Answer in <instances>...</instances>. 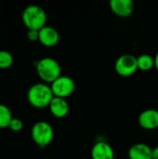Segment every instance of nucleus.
Wrapping results in <instances>:
<instances>
[{
	"mask_svg": "<svg viewBox=\"0 0 158 159\" xmlns=\"http://www.w3.org/2000/svg\"><path fill=\"white\" fill-rule=\"evenodd\" d=\"M54 94L50 86L46 83H35L32 85L27 91V100L29 103L35 108L42 109L49 106Z\"/></svg>",
	"mask_w": 158,
	"mask_h": 159,
	"instance_id": "nucleus-1",
	"label": "nucleus"
},
{
	"mask_svg": "<svg viewBox=\"0 0 158 159\" xmlns=\"http://www.w3.org/2000/svg\"><path fill=\"white\" fill-rule=\"evenodd\" d=\"M35 69L39 78L44 83H52L61 75L60 63L53 58L46 57L35 62Z\"/></svg>",
	"mask_w": 158,
	"mask_h": 159,
	"instance_id": "nucleus-2",
	"label": "nucleus"
},
{
	"mask_svg": "<svg viewBox=\"0 0 158 159\" xmlns=\"http://www.w3.org/2000/svg\"><path fill=\"white\" fill-rule=\"evenodd\" d=\"M21 19L23 24L27 27L28 30L39 31L46 26L47 13L40 6L30 5L23 9Z\"/></svg>",
	"mask_w": 158,
	"mask_h": 159,
	"instance_id": "nucleus-3",
	"label": "nucleus"
},
{
	"mask_svg": "<svg viewBox=\"0 0 158 159\" xmlns=\"http://www.w3.org/2000/svg\"><path fill=\"white\" fill-rule=\"evenodd\" d=\"M31 136L34 143L43 149L52 142L54 138V130L49 123L46 121H38L33 126Z\"/></svg>",
	"mask_w": 158,
	"mask_h": 159,
	"instance_id": "nucleus-4",
	"label": "nucleus"
},
{
	"mask_svg": "<svg viewBox=\"0 0 158 159\" xmlns=\"http://www.w3.org/2000/svg\"><path fill=\"white\" fill-rule=\"evenodd\" d=\"M50 88L52 89L54 97L65 99L74 92L75 89V84L70 76L61 75L50 84Z\"/></svg>",
	"mask_w": 158,
	"mask_h": 159,
	"instance_id": "nucleus-5",
	"label": "nucleus"
},
{
	"mask_svg": "<svg viewBox=\"0 0 158 159\" xmlns=\"http://www.w3.org/2000/svg\"><path fill=\"white\" fill-rule=\"evenodd\" d=\"M115 68L121 76H130L138 70L137 58L131 54H124L117 58Z\"/></svg>",
	"mask_w": 158,
	"mask_h": 159,
	"instance_id": "nucleus-6",
	"label": "nucleus"
},
{
	"mask_svg": "<svg viewBox=\"0 0 158 159\" xmlns=\"http://www.w3.org/2000/svg\"><path fill=\"white\" fill-rule=\"evenodd\" d=\"M139 124L142 129H155L158 128V110L147 109L142 111L139 116Z\"/></svg>",
	"mask_w": 158,
	"mask_h": 159,
	"instance_id": "nucleus-7",
	"label": "nucleus"
},
{
	"mask_svg": "<svg viewBox=\"0 0 158 159\" xmlns=\"http://www.w3.org/2000/svg\"><path fill=\"white\" fill-rule=\"evenodd\" d=\"M60 40V34L58 31L51 26H45L39 30V42L47 48L54 47Z\"/></svg>",
	"mask_w": 158,
	"mask_h": 159,
	"instance_id": "nucleus-8",
	"label": "nucleus"
},
{
	"mask_svg": "<svg viewBox=\"0 0 158 159\" xmlns=\"http://www.w3.org/2000/svg\"><path fill=\"white\" fill-rule=\"evenodd\" d=\"M110 8L115 15L126 18L132 14L134 4L131 0H111Z\"/></svg>",
	"mask_w": 158,
	"mask_h": 159,
	"instance_id": "nucleus-9",
	"label": "nucleus"
},
{
	"mask_svg": "<svg viewBox=\"0 0 158 159\" xmlns=\"http://www.w3.org/2000/svg\"><path fill=\"white\" fill-rule=\"evenodd\" d=\"M92 159H114L115 152L113 147L105 142H98L91 149Z\"/></svg>",
	"mask_w": 158,
	"mask_h": 159,
	"instance_id": "nucleus-10",
	"label": "nucleus"
},
{
	"mask_svg": "<svg viewBox=\"0 0 158 159\" xmlns=\"http://www.w3.org/2000/svg\"><path fill=\"white\" fill-rule=\"evenodd\" d=\"M129 159H153V149L145 143H135L129 150Z\"/></svg>",
	"mask_w": 158,
	"mask_h": 159,
	"instance_id": "nucleus-11",
	"label": "nucleus"
},
{
	"mask_svg": "<svg viewBox=\"0 0 158 159\" xmlns=\"http://www.w3.org/2000/svg\"><path fill=\"white\" fill-rule=\"evenodd\" d=\"M50 113L58 118L64 117L69 113V104L63 98L54 97L49 104Z\"/></svg>",
	"mask_w": 158,
	"mask_h": 159,
	"instance_id": "nucleus-12",
	"label": "nucleus"
},
{
	"mask_svg": "<svg viewBox=\"0 0 158 159\" xmlns=\"http://www.w3.org/2000/svg\"><path fill=\"white\" fill-rule=\"evenodd\" d=\"M12 119L13 116L10 109L7 105L0 103V129H8Z\"/></svg>",
	"mask_w": 158,
	"mask_h": 159,
	"instance_id": "nucleus-13",
	"label": "nucleus"
},
{
	"mask_svg": "<svg viewBox=\"0 0 158 159\" xmlns=\"http://www.w3.org/2000/svg\"><path fill=\"white\" fill-rule=\"evenodd\" d=\"M138 69L142 71H148L155 66V58L149 54H142L137 58Z\"/></svg>",
	"mask_w": 158,
	"mask_h": 159,
	"instance_id": "nucleus-14",
	"label": "nucleus"
},
{
	"mask_svg": "<svg viewBox=\"0 0 158 159\" xmlns=\"http://www.w3.org/2000/svg\"><path fill=\"white\" fill-rule=\"evenodd\" d=\"M13 56L7 50H0V69H7L13 64Z\"/></svg>",
	"mask_w": 158,
	"mask_h": 159,
	"instance_id": "nucleus-15",
	"label": "nucleus"
},
{
	"mask_svg": "<svg viewBox=\"0 0 158 159\" xmlns=\"http://www.w3.org/2000/svg\"><path fill=\"white\" fill-rule=\"evenodd\" d=\"M8 129L14 132H18V131H20L22 129H23V123L22 121L20 119V118H15L13 117V119L11 120L10 124H9V127Z\"/></svg>",
	"mask_w": 158,
	"mask_h": 159,
	"instance_id": "nucleus-16",
	"label": "nucleus"
},
{
	"mask_svg": "<svg viewBox=\"0 0 158 159\" xmlns=\"http://www.w3.org/2000/svg\"><path fill=\"white\" fill-rule=\"evenodd\" d=\"M27 38L30 41H38L39 40V31L37 30H28L27 32Z\"/></svg>",
	"mask_w": 158,
	"mask_h": 159,
	"instance_id": "nucleus-17",
	"label": "nucleus"
},
{
	"mask_svg": "<svg viewBox=\"0 0 158 159\" xmlns=\"http://www.w3.org/2000/svg\"><path fill=\"white\" fill-rule=\"evenodd\" d=\"M153 159H158V146L153 149Z\"/></svg>",
	"mask_w": 158,
	"mask_h": 159,
	"instance_id": "nucleus-18",
	"label": "nucleus"
},
{
	"mask_svg": "<svg viewBox=\"0 0 158 159\" xmlns=\"http://www.w3.org/2000/svg\"><path fill=\"white\" fill-rule=\"evenodd\" d=\"M155 66L158 70V52L157 54L156 55V57H155Z\"/></svg>",
	"mask_w": 158,
	"mask_h": 159,
	"instance_id": "nucleus-19",
	"label": "nucleus"
}]
</instances>
